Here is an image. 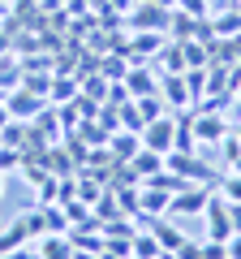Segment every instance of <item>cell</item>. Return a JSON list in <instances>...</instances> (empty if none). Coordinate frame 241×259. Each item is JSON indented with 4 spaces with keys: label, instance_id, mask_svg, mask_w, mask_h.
<instances>
[{
    "label": "cell",
    "instance_id": "9a60e30c",
    "mask_svg": "<svg viewBox=\"0 0 241 259\" xmlns=\"http://www.w3.org/2000/svg\"><path fill=\"white\" fill-rule=\"evenodd\" d=\"M26 242H30V233H26V225H22V216H18V221H9L0 229V255H5V250H22Z\"/></svg>",
    "mask_w": 241,
    "mask_h": 259
},
{
    "label": "cell",
    "instance_id": "4316f807",
    "mask_svg": "<svg viewBox=\"0 0 241 259\" xmlns=\"http://www.w3.org/2000/svg\"><path fill=\"white\" fill-rule=\"evenodd\" d=\"M151 5H159V9H176V0H151Z\"/></svg>",
    "mask_w": 241,
    "mask_h": 259
},
{
    "label": "cell",
    "instance_id": "30bf717a",
    "mask_svg": "<svg viewBox=\"0 0 241 259\" xmlns=\"http://www.w3.org/2000/svg\"><path fill=\"white\" fill-rule=\"evenodd\" d=\"M138 147H142V139L134 130H112L108 134V156L116 160V164H130V160L138 156Z\"/></svg>",
    "mask_w": 241,
    "mask_h": 259
},
{
    "label": "cell",
    "instance_id": "f546056e",
    "mask_svg": "<svg viewBox=\"0 0 241 259\" xmlns=\"http://www.w3.org/2000/svg\"><path fill=\"white\" fill-rule=\"evenodd\" d=\"M35 5H47V0H35Z\"/></svg>",
    "mask_w": 241,
    "mask_h": 259
},
{
    "label": "cell",
    "instance_id": "5b68a950",
    "mask_svg": "<svg viewBox=\"0 0 241 259\" xmlns=\"http://www.w3.org/2000/svg\"><path fill=\"white\" fill-rule=\"evenodd\" d=\"M120 87H125L130 100H138V95H155L159 91V78L147 69V61H134L130 69H125V78H120Z\"/></svg>",
    "mask_w": 241,
    "mask_h": 259
},
{
    "label": "cell",
    "instance_id": "8992f818",
    "mask_svg": "<svg viewBox=\"0 0 241 259\" xmlns=\"http://www.w3.org/2000/svg\"><path fill=\"white\" fill-rule=\"evenodd\" d=\"M168 13L172 9H159V5L142 0V5H134V9L125 13V22H130L134 30H168Z\"/></svg>",
    "mask_w": 241,
    "mask_h": 259
},
{
    "label": "cell",
    "instance_id": "52a82bcc",
    "mask_svg": "<svg viewBox=\"0 0 241 259\" xmlns=\"http://www.w3.org/2000/svg\"><path fill=\"white\" fill-rule=\"evenodd\" d=\"M159 95H164L168 112H181V108H190V104H194L186 74H168V78H159Z\"/></svg>",
    "mask_w": 241,
    "mask_h": 259
},
{
    "label": "cell",
    "instance_id": "4dcf8cb0",
    "mask_svg": "<svg viewBox=\"0 0 241 259\" xmlns=\"http://www.w3.org/2000/svg\"><path fill=\"white\" fill-rule=\"evenodd\" d=\"M134 5H142V0H134Z\"/></svg>",
    "mask_w": 241,
    "mask_h": 259
},
{
    "label": "cell",
    "instance_id": "9c48e42d",
    "mask_svg": "<svg viewBox=\"0 0 241 259\" xmlns=\"http://www.w3.org/2000/svg\"><path fill=\"white\" fill-rule=\"evenodd\" d=\"M168 44V30H134L130 39V61H151L159 56V48Z\"/></svg>",
    "mask_w": 241,
    "mask_h": 259
},
{
    "label": "cell",
    "instance_id": "cb8c5ba5",
    "mask_svg": "<svg viewBox=\"0 0 241 259\" xmlns=\"http://www.w3.org/2000/svg\"><path fill=\"white\" fill-rule=\"evenodd\" d=\"M0 259H35V246H22V250H5Z\"/></svg>",
    "mask_w": 241,
    "mask_h": 259
},
{
    "label": "cell",
    "instance_id": "d4e9b609",
    "mask_svg": "<svg viewBox=\"0 0 241 259\" xmlns=\"http://www.w3.org/2000/svg\"><path fill=\"white\" fill-rule=\"evenodd\" d=\"M228 221H232V233H241V203H228Z\"/></svg>",
    "mask_w": 241,
    "mask_h": 259
},
{
    "label": "cell",
    "instance_id": "5bb4252c",
    "mask_svg": "<svg viewBox=\"0 0 241 259\" xmlns=\"http://www.w3.org/2000/svg\"><path fill=\"white\" fill-rule=\"evenodd\" d=\"M130 168H134V177H138V182H147V177L164 173V156H159V151H147V147H138V156L130 160Z\"/></svg>",
    "mask_w": 241,
    "mask_h": 259
},
{
    "label": "cell",
    "instance_id": "484cf974",
    "mask_svg": "<svg viewBox=\"0 0 241 259\" xmlns=\"http://www.w3.org/2000/svg\"><path fill=\"white\" fill-rule=\"evenodd\" d=\"M74 259H99V250H74Z\"/></svg>",
    "mask_w": 241,
    "mask_h": 259
},
{
    "label": "cell",
    "instance_id": "603a6c76",
    "mask_svg": "<svg viewBox=\"0 0 241 259\" xmlns=\"http://www.w3.org/2000/svg\"><path fill=\"white\" fill-rule=\"evenodd\" d=\"M224 250H228V259H241V233H232V238L224 242Z\"/></svg>",
    "mask_w": 241,
    "mask_h": 259
},
{
    "label": "cell",
    "instance_id": "7a4b0ae2",
    "mask_svg": "<svg viewBox=\"0 0 241 259\" xmlns=\"http://www.w3.org/2000/svg\"><path fill=\"white\" fill-rule=\"evenodd\" d=\"M203 221H207V238H215V242H228V238H232V221H228V199H224V194H207Z\"/></svg>",
    "mask_w": 241,
    "mask_h": 259
},
{
    "label": "cell",
    "instance_id": "d6986e66",
    "mask_svg": "<svg viewBox=\"0 0 241 259\" xmlns=\"http://www.w3.org/2000/svg\"><path fill=\"white\" fill-rule=\"evenodd\" d=\"M134 104H138V112H142V121H155V117H164V112H168V104H164V95H138V100H134Z\"/></svg>",
    "mask_w": 241,
    "mask_h": 259
},
{
    "label": "cell",
    "instance_id": "7c38bea8",
    "mask_svg": "<svg viewBox=\"0 0 241 259\" xmlns=\"http://www.w3.org/2000/svg\"><path fill=\"white\" fill-rule=\"evenodd\" d=\"M168 203H172V194L159 190V186H142L138 190V212L142 216H168Z\"/></svg>",
    "mask_w": 241,
    "mask_h": 259
},
{
    "label": "cell",
    "instance_id": "ba28073f",
    "mask_svg": "<svg viewBox=\"0 0 241 259\" xmlns=\"http://www.w3.org/2000/svg\"><path fill=\"white\" fill-rule=\"evenodd\" d=\"M207 207V186H186V190L172 194L168 203V216H198Z\"/></svg>",
    "mask_w": 241,
    "mask_h": 259
},
{
    "label": "cell",
    "instance_id": "6da1fadb",
    "mask_svg": "<svg viewBox=\"0 0 241 259\" xmlns=\"http://www.w3.org/2000/svg\"><path fill=\"white\" fill-rule=\"evenodd\" d=\"M138 139H142V147H147V151H159V156H168V151H172V143H176V112H164V117L147 121Z\"/></svg>",
    "mask_w": 241,
    "mask_h": 259
},
{
    "label": "cell",
    "instance_id": "277c9868",
    "mask_svg": "<svg viewBox=\"0 0 241 259\" xmlns=\"http://www.w3.org/2000/svg\"><path fill=\"white\" fill-rule=\"evenodd\" d=\"M47 100H39L35 91H26V87H13V91H5V108H9L13 121H35L39 112H43Z\"/></svg>",
    "mask_w": 241,
    "mask_h": 259
},
{
    "label": "cell",
    "instance_id": "44dd1931",
    "mask_svg": "<svg viewBox=\"0 0 241 259\" xmlns=\"http://www.w3.org/2000/svg\"><path fill=\"white\" fill-rule=\"evenodd\" d=\"M215 190H220L228 203H241V173H228L224 182H215Z\"/></svg>",
    "mask_w": 241,
    "mask_h": 259
},
{
    "label": "cell",
    "instance_id": "ffe728a7",
    "mask_svg": "<svg viewBox=\"0 0 241 259\" xmlns=\"http://www.w3.org/2000/svg\"><path fill=\"white\" fill-rule=\"evenodd\" d=\"M22 225H26V233L39 242V238L47 233V207H35V212H22Z\"/></svg>",
    "mask_w": 241,
    "mask_h": 259
},
{
    "label": "cell",
    "instance_id": "ac0fdd59",
    "mask_svg": "<svg viewBox=\"0 0 241 259\" xmlns=\"http://www.w3.org/2000/svg\"><path fill=\"white\" fill-rule=\"evenodd\" d=\"M30 125H35L47 143H56V139H61V130H65V125H61V117H56V108H47V104H43V112H39Z\"/></svg>",
    "mask_w": 241,
    "mask_h": 259
},
{
    "label": "cell",
    "instance_id": "3957f363",
    "mask_svg": "<svg viewBox=\"0 0 241 259\" xmlns=\"http://www.w3.org/2000/svg\"><path fill=\"white\" fill-rule=\"evenodd\" d=\"M228 117H220V112H194V143L198 147H215V143H224L228 139Z\"/></svg>",
    "mask_w": 241,
    "mask_h": 259
},
{
    "label": "cell",
    "instance_id": "4fadbf2b",
    "mask_svg": "<svg viewBox=\"0 0 241 259\" xmlns=\"http://www.w3.org/2000/svg\"><path fill=\"white\" fill-rule=\"evenodd\" d=\"M207 26H211V35H215V39H237V35H241V9L211 13V18H207Z\"/></svg>",
    "mask_w": 241,
    "mask_h": 259
},
{
    "label": "cell",
    "instance_id": "f1b7e54d",
    "mask_svg": "<svg viewBox=\"0 0 241 259\" xmlns=\"http://www.w3.org/2000/svg\"><path fill=\"white\" fill-rule=\"evenodd\" d=\"M5 13H9V9H5V0H0V18H5Z\"/></svg>",
    "mask_w": 241,
    "mask_h": 259
},
{
    "label": "cell",
    "instance_id": "7402d4cb",
    "mask_svg": "<svg viewBox=\"0 0 241 259\" xmlns=\"http://www.w3.org/2000/svg\"><path fill=\"white\" fill-rule=\"evenodd\" d=\"M176 9L203 22V18H211V0H176Z\"/></svg>",
    "mask_w": 241,
    "mask_h": 259
},
{
    "label": "cell",
    "instance_id": "e0dca14e",
    "mask_svg": "<svg viewBox=\"0 0 241 259\" xmlns=\"http://www.w3.org/2000/svg\"><path fill=\"white\" fill-rule=\"evenodd\" d=\"M159 65H164L168 74H186V44H164L159 48Z\"/></svg>",
    "mask_w": 241,
    "mask_h": 259
},
{
    "label": "cell",
    "instance_id": "2e32d148",
    "mask_svg": "<svg viewBox=\"0 0 241 259\" xmlns=\"http://www.w3.org/2000/svg\"><path fill=\"white\" fill-rule=\"evenodd\" d=\"M130 246H134V259H159V255H164V246H159V242H155V233H151V229H134V242H130Z\"/></svg>",
    "mask_w": 241,
    "mask_h": 259
},
{
    "label": "cell",
    "instance_id": "83f0119b",
    "mask_svg": "<svg viewBox=\"0 0 241 259\" xmlns=\"http://www.w3.org/2000/svg\"><path fill=\"white\" fill-rule=\"evenodd\" d=\"M0 199H5V173H0Z\"/></svg>",
    "mask_w": 241,
    "mask_h": 259
},
{
    "label": "cell",
    "instance_id": "8fae6325",
    "mask_svg": "<svg viewBox=\"0 0 241 259\" xmlns=\"http://www.w3.org/2000/svg\"><path fill=\"white\" fill-rule=\"evenodd\" d=\"M35 259H74L69 233H43V238L35 242Z\"/></svg>",
    "mask_w": 241,
    "mask_h": 259
}]
</instances>
